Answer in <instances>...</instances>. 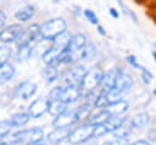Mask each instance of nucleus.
<instances>
[{"mask_svg": "<svg viewBox=\"0 0 156 145\" xmlns=\"http://www.w3.org/2000/svg\"><path fill=\"white\" fill-rule=\"evenodd\" d=\"M141 79H143V82H144L145 84H147V85L150 84V79H151V78H150L149 76H146V74H143V73H141Z\"/></svg>", "mask_w": 156, "mask_h": 145, "instance_id": "obj_40", "label": "nucleus"}, {"mask_svg": "<svg viewBox=\"0 0 156 145\" xmlns=\"http://www.w3.org/2000/svg\"><path fill=\"white\" fill-rule=\"evenodd\" d=\"M49 105H50V100L45 99V97H39L37 100H34L29 107H28V113L32 118H38L40 116H43L46 111H49Z\"/></svg>", "mask_w": 156, "mask_h": 145, "instance_id": "obj_6", "label": "nucleus"}, {"mask_svg": "<svg viewBox=\"0 0 156 145\" xmlns=\"http://www.w3.org/2000/svg\"><path fill=\"white\" fill-rule=\"evenodd\" d=\"M15 74V67L13 65L6 62L4 65H0V85L9 82Z\"/></svg>", "mask_w": 156, "mask_h": 145, "instance_id": "obj_18", "label": "nucleus"}, {"mask_svg": "<svg viewBox=\"0 0 156 145\" xmlns=\"http://www.w3.org/2000/svg\"><path fill=\"white\" fill-rule=\"evenodd\" d=\"M43 135L44 132L43 129L35 127L28 130H22V132H17L11 136V143H27V145L29 144H35L43 140Z\"/></svg>", "mask_w": 156, "mask_h": 145, "instance_id": "obj_3", "label": "nucleus"}, {"mask_svg": "<svg viewBox=\"0 0 156 145\" xmlns=\"http://www.w3.org/2000/svg\"><path fill=\"white\" fill-rule=\"evenodd\" d=\"M98 32H99V33H100L101 35H104V37L106 35V32H105V28H104L102 26H100V24L98 26Z\"/></svg>", "mask_w": 156, "mask_h": 145, "instance_id": "obj_41", "label": "nucleus"}, {"mask_svg": "<svg viewBox=\"0 0 156 145\" xmlns=\"http://www.w3.org/2000/svg\"><path fill=\"white\" fill-rule=\"evenodd\" d=\"M133 85V78L129 73L127 72H121L119 76L117 77L116 84H115V89H117L118 91H121L122 94H126Z\"/></svg>", "mask_w": 156, "mask_h": 145, "instance_id": "obj_11", "label": "nucleus"}, {"mask_svg": "<svg viewBox=\"0 0 156 145\" xmlns=\"http://www.w3.org/2000/svg\"><path fill=\"white\" fill-rule=\"evenodd\" d=\"M48 112L55 117H58L60 115L67 112V104L62 102L61 100H52V101H50Z\"/></svg>", "mask_w": 156, "mask_h": 145, "instance_id": "obj_19", "label": "nucleus"}, {"mask_svg": "<svg viewBox=\"0 0 156 145\" xmlns=\"http://www.w3.org/2000/svg\"><path fill=\"white\" fill-rule=\"evenodd\" d=\"M43 77L48 83L54 82L55 79H57L58 77V71L56 68V66H46L43 69Z\"/></svg>", "mask_w": 156, "mask_h": 145, "instance_id": "obj_28", "label": "nucleus"}, {"mask_svg": "<svg viewBox=\"0 0 156 145\" xmlns=\"http://www.w3.org/2000/svg\"><path fill=\"white\" fill-rule=\"evenodd\" d=\"M16 91H17V96L18 97H21L23 100H27V99L32 97L35 94V91H37V84L33 83V82H30V80H24V82H22L17 87Z\"/></svg>", "mask_w": 156, "mask_h": 145, "instance_id": "obj_10", "label": "nucleus"}, {"mask_svg": "<svg viewBox=\"0 0 156 145\" xmlns=\"http://www.w3.org/2000/svg\"><path fill=\"white\" fill-rule=\"evenodd\" d=\"M33 52V48L29 44H22L18 45V50H17V60L18 61H26L32 56Z\"/></svg>", "mask_w": 156, "mask_h": 145, "instance_id": "obj_25", "label": "nucleus"}, {"mask_svg": "<svg viewBox=\"0 0 156 145\" xmlns=\"http://www.w3.org/2000/svg\"><path fill=\"white\" fill-rule=\"evenodd\" d=\"M108 12H110V15H111V17L112 18H115V19H117L118 17H119V12L115 9V7H110V10H108Z\"/></svg>", "mask_w": 156, "mask_h": 145, "instance_id": "obj_37", "label": "nucleus"}, {"mask_svg": "<svg viewBox=\"0 0 156 145\" xmlns=\"http://www.w3.org/2000/svg\"><path fill=\"white\" fill-rule=\"evenodd\" d=\"M94 127L95 128H94V135H93V138H100V136H102V135H105V134L108 133V130L106 129V127L104 124H101V126H94Z\"/></svg>", "mask_w": 156, "mask_h": 145, "instance_id": "obj_35", "label": "nucleus"}, {"mask_svg": "<svg viewBox=\"0 0 156 145\" xmlns=\"http://www.w3.org/2000/svg\"><path fill=\"white\" fill-rule=\"evenodd\" d=\"M95 55H96V48L91 43L87 44V46L80 50V60L91 61L95 57Z\"/></svg>", "mask_w": 156, "mask_h": 145, "instance_id": "obj_26", "label": "nucleus"}, {"mask_svg": "<svg viewBox=\"0 0 156 145\" xmlns=\"http://www.w3.org/2000/svg\"><path fill=\"white\" fill-rule=\"evenodd\" d=\"M40 28L41 27H39L38 24H30L26 30H23V33L18 38V40H20L18 45H22V44L32 45L33 43H37V39L40 37Z\"/></svg>", "mask_w": 156, "mask_h": 145, "instance_id": "obj_8", "label": "nucleus"}, {"mask_svg": "<svg viewBox=\"0 0 156 145\" xmlns=\"http://www.w3.org/2000/svg\"><path fill=\"white\" fill-rule=\"evenodd\" d=\"M66 32V22L63 18H52L45 22L40 28V37L45 40H54L56 37Z\"/></svg>", "mask_w": 156, "mask_h": 145, "instance_id": "obj_1", "label": "nucleus"}, {"mask_svg": "<svg viewBox=\"0 0 156 145\" xmlns=\"http://www.w3.org/2000/svg\"><path fill=\"white\" fill-rule=\"evenodd\" d=\"M128 107H129V105L126 100H119L117 102L110 104L106 110L111 113V116H121L128 110Z\"/></svg>", "mask_w": 156, "mask_h": 145, "instance_id": "obj_16", "label": "nucleus"}, {"mask_svg": "<svg viewBox=\"0 0 156 145\" xmlns=\"http://www.w3.org/2000/svg\"><path fill=\"white\" fill-rule=\"evenodd\" d=\"M94 126L87 123V124H83L76 129H73L68 136V141L73 145H78V144H83L85 143L87 140L91 139L93 135H94Z\"/></svg>", "mask_w": 156, "mask_h": 145, "instance_id": "obj_4", "label": "nucleus"}, {"mask_svg": "<svg viewBox=\"0 0 156 145\" xmlns=\"http://www.w3.org/2000/svg\"><path fill=\"white\" fill-rule=\"evenodd\" d=\"M82 95V90L78 85H68V87H63V90L60 95V99L62 102L65 104H71L73 101H76L77 99H79Z\"/></svg>", "mask_w": 156, "mask_h": 145, "instance_id": "obj_9", "label": "nucleus"}, {"mask_svg": "<svg viewBox=\"0 0 156 145\" xmlns=\"http://www.w3.org/2000/svg\"><path fill=\"white\" fill-rule=\"evenodd\" d=\"M154 95L156 96V89H154Z\"/></svg>", "mask_w": 156, "mask_h": 145, "instance_id": "obj_45", "label": "nucleus"}, {"mask_svg": "<svg viewBox=\"0 0 156 145\" xmlns=\"http://www.w3.org/2000/svg\"><path fill=\"white\" fill-rule=\"evenodd\" d=\"M154 51L156 52V43H154Z\"/></svg>", "mask_w": 156, "mask_h": 145, "instance_id": "obj_43", "label": "nucleus"}, {"mask_svg": "<svg viewBox=\"0 0 156 145\" xmlns=\"http://www.w3.org/2000/svg\"><path fill=\"white\" fill-rule=\"evenodd\" d=\"M123 95H124V94H122L121 91H118V90L115 89V88H113L110 93H107V97H108V100H110V104L117 102V101H119V100H123V99H122Z\"/></svg>", "mask_w": 156, "mask_h": 145, "instance_id": "obj_32", "label": "nucleus"}, {"mask_svg": "<svg viewBox=\"0 0 156 145\" xmlns=\"http://www.w3.org/2000/svg\"><path fill=\"white\" fill-rule=\"evenodd\" d=\"M12 127H13V126L11 124L10 119H9V121H0V136H1V138L6 136V135L11 132V128H12Z\"/></svg>", "mask_w": 156, "mask_h": 145, "instance_id": "obj_31", "label": "nucleus"}, {"mask_svg": "<svg viewBox=\"0 0 156 145\" xmlns=\"http://www.w3.org/2000/svg\"><path fill=\"white\" fill-rule=\"evenodd\" d=\"M121 72H122L121 68H113V69L106 72L104 74V78L101 80V84H100V93H105V94L110 93L115 88L117 77L119 76Z\"/></svg>", "mask_w": 156, "mask_h": 145, "instance_id": "obj_5", "label": "nucleus"}, {"mask_svg": "<svg viewBox=\"0 0 156 145\" xmlns=\"http://www.w3.org/2000/svg\"><path fill=\"white\" fill-rule=\"evenodd\" d=\"M71 132L72 130H69V128H55L48 134V141L52 145H57L61 141H63L66 138L68 139Z\"/></svg>", "mask_w": 156, "mask_h": 145, "instance_id": "obj_12", "label": "nucleus"}, {"mask_svg": "<svg viewBox=\"0 0 156 145\" xmlns=\"http://www.w3.org/2000/svg\"><path fill=\"white\" fill-rule=\"evenodd\" d=\"M35 13V9L33 5H26L23 7H21L18 11H16L15 13V17L21 21V22H26V21H29Z\"/></svg>", "mask_w": 156, "mask_h": 145, "instance_id": "obj_17", "label": "nucleus"}, {"mask_svg": "<svg viewBox=\"0 0 156 145\" xmlns=\"http://www.w3.org/2000/svg\"><path fill=\"white\" fill-rule=\"evenodd\" d=\"M71 39H72V35L66 30V32H63L62 34H60L58 37H56L52 40V45L58 46L61 49H67L69 43H71Z\"/></svg>", "mask_w": 156, "mask_h": 145, "instance_id": "obj_24", "label": "nucleus"}, {"mask_svg": "<svg viewBox=\"0 0 156 145\" xmlns=\"http://www.w3.org/2000/svg\"><path fill=\"white\" fill-rule=\"evenodd\" d=\"M104 71L98 67V66H94L91 67L90 69H88L84 79L82 80L79 88L82 91H84L85 94H89V93H93L94 89H96L98 87H100L101 84V80L104 78Z\"/></svg>", "mask_w": 156, "mask_h": 145, "instance_id": "obj_2", "label": "nucleus"}, {"mask_svg": "<svg viewBox=\"0 0 156 145\" xmlns=\"http://www.w3.org/2000/svg\"><path fill=\"white\" fill-rule=\"evenodd\" d=\"M129 145H150V143H149L147 140L140 139V140H136V141H133V143H130Z\"/></svg>", "mask_w": 156, "mask_h": 145, "instance_id": "obj_38", "label": "nucleus"}, {"mask_svg": "<svg viewBox=\"0 0 156 145\" xmlns=\"http://www.w3.org/2000/svg\"><path fill=\"white\" fill-rule=\"evenodd\" d=\"M30 119V116L29 113H24V112H18V113H15L11 116L10 118V122L13 127H23L26 126Z\"/></svg>", "mask_w": 156, "mask_h": 145, "instance_id": "obj_22", "label": "nucleus"}, {"mask_svg": "<svg viewBox=\"0 0 156 145\" xmlns=\"http://www.w3.org/2000/svg\"><path fill=\"white\" fill-rule=\"evenodd\" d=\"M90 112H91V104H90V102H85L84 105L79 106V107L74 111L76 122H77V121H83V119L89 118Z\"/></svg>", "mask_w": 156, "mask_h": 145, "instance_id": "obj_23", "label": "nucleus"}, {"mask_svg": "<svg viewBox=\"0 0 156 145\" xmlns=\"http://www.w3.org/2000/svg\"><path fill=\"white\" fill-rule=\"evenodd\" d=\"M130 143L128 141V139H122V138H116L113 140L106 141L102 145H129Z\"/></svg>", "mask_w": 156, "mask_h": 145, "instance_id": "obj_36", "label": "nucleus"}, {"mask_svg": "<svg viewBox=\"0 0 156 145\" xmlns=\"http://www.w3.org/2000/svg\"><path fill=\"white\" fill-rule=\"evenodd\" d=\"M0 145H7V143H4L2 141V143H0Z\"/></svg>", "mask_w": 156, "mask_h": 145, "instance_id": "obj_44", "label": "nucleus"}, {"mask_svg": "<svg viewBox=\"0 0 156 145\" xmlns=\"http://www.w3.org/2000/svg\"><path fill=\"white\" fill-rule=\"evenodd\" d=\"M152 57H154V60H155V63H156V52H155V51L152 52Z\"/></svg>", "mask_w": 156, "mask_h": 145, "instance_id": "obj_42", "label": "nucleus"}, {"mask_svg": "<svg viewBox=\"0 0 156 145\" xmlns=\"http://www.w3.org/2000/svg\"><path fill=\"white\" fill-rule=\"evenodd\" d=\"M10 56H11V48L7 45H1L0 46V65L6 63Z\"/></svg>", "mask_w": 156, "mask_h": 145, "instance_id": "obj_30", "label": "nucleus"}, {"mask_svg": "<svg viewBox=\"0 0 156 145\" xmlns=\"http://www.w3.org/2000/svg\"><path fill=\"white\" fill-rule=\"evenodd\" d=\"M110 117H111V113L107 110H101L96 115H93L91 117H89L90 119L88 123L91 126H101V124H105Z\"/></svg>", "mask_w": 156, "mask_h": 145, "instance_id": "obj_20", "label": "nucleus"}, {"mask_svg": "<svg viewBox=\"0 0 156 145\" xmlns=\"http://www.w3.org/2000/svg\"><path fill=\"white\" fill-rule=\"evenodd\" d=\"M110 105V100L107 97V94L105 93H100L96 97H95V101H94V106L98 107V108H107Z\"/></svg>", "mask_w": 156, "mask_h": 145, "instance_id": "obj_29", "label": "nucleus"}, {"mask_svg": "<svg viewBox=\"0 0 156 145\" xmlns=\"http://www.w3.org/2000/svg\"><path fill=\"white\" fill-rule=\"evenodd\" d=\"M87 46V38L83 33H76L72 35V39H71V43L68 45V50L72 51V52H76V51H79L82 49H84Z\"/></svg>", "mask_w": 156, "mask_h": 145, "instance_id": "obj_14", "label": "nucleus"}, {"mask_svg": "<svg viewBox=\"0 0 156 145\" xmlns=\"http://www.w3.org/2000/svg\"><path fill=\"white\" fill-rule=\"evenodd\" d=\"M84 16L87 17V19H88L90 23H93V24H98V26H99V18H98V16L95 15L94 11L87 9V10H84Z\"/></svg>", "mask_w": 156, "mask_h": 145, "instance_id": "obj_34", "label": "nucleus"}, {"mask_svg": "<svg viewBox=\"0 0 156 145\" xmlns=\"http://www.w3.org/2000/svg\"><path fill=\"white\" fill-rule=\"evenodd\" d=\"M124 123H126V119L123 117H121V116H111L104 126L106 127V129L108 132H112L113 133L117 129H119Z\"/></svg>", "mask_w": 156, "mask_h": 145, "instance_id": "obj_21", "label": "nucleus"}, {"mask_svg": "<svg viewBox=\"0 0 156 145\" xmlns=\"http://www.w3.org/2000/svg\"><path fill=\"white\" fill-rule=\"evenodd\" d=\"M126 60H127V62H128V63H129L132 67H134V68L139 69V71H140L143 74H146V76H149V77L152 79V77H154V76H152V73H151L149 69H146L144 66H141V65L138 62V60H136V57H135L134 55H128V56L126 57Z\"/></svg>", "mask_w": 156, "mask_h": 145, "instance_id": "obj_27", "label": "nucleus"}, {"mask_svg": "<svg viewBox=\"0 0 156 145\" xmlns=\"http://www.w3.org/2000/svg\"><path fill=\"white\" fill-rule=\"evenodd\" d=\"M22 33H23V29H22L21 24H18V23L11 24L0 32V41L11 43V41L18 40V38L21 37Z\"/></svg>", "mask_w": 156, "mask_h": 145, "instance_id": "obj_7", "label": "nucleus"}, {"mask_svg": "<svg viewBox=\"0 0 156 145\" xmlns=\"http://www.w3.org/2000/svg\"><path fill=\"white\" fill-rule=\"evenodd\" d=\"M150 122V116L146 112H139L136 115L133 116V118L130 119V124L133 128L135 129H141L144 127H146Z\"/></svg>", "mask_w": 156, "mask_h": 145, "instance_id": "obj_15", "label": "nucleus"}, {"mask_svg": "<svg viewBox=\"0 0 156 145\" xmlns=\"http://www.w3.org/2000/svg\"><path fill=\"white\" fill-rule=\"evenodd\" d=\"M76 122V117H74V111L73 112H65L62 115H60L58 117H55L52 126L55 128H69V126H72Z\"/></svg>", "mask_w": 156, "mask_h": 145, "instance_id": "obj_13", "label": "nucleus"}, {"mask_svg": "<svg viewBox=\"0 0 156 145\" xmlns=\"http://www.w3.org/2000/svg\"><path fill=\"white\" fill-rule=\"evenodd\" d=\"M5 21H6V16H5V13H4V12L0 10V29H1V27L4 26Z\"/></svg>", "mask_w": 156, "mask_h": 145, "instance_id": "obj_39", "label": "nucleus"}, {"mask_svg": "<svg viewBox=\"0 0 156 145\" xmlns=\"http://www.w3.org/2000/svg\"><path fill=\"white\" fill-rule=\"evenodd\" d=\"M63 90V87L62 85H58V87H55L54 89H51V91L49 93V100L52 101V100H58L60 99V95Z\"/></svg>", "mask_w": 156, "mask_h": 145, "instance_id": "obj_33", "label": "nucleus"}]
</instances>
